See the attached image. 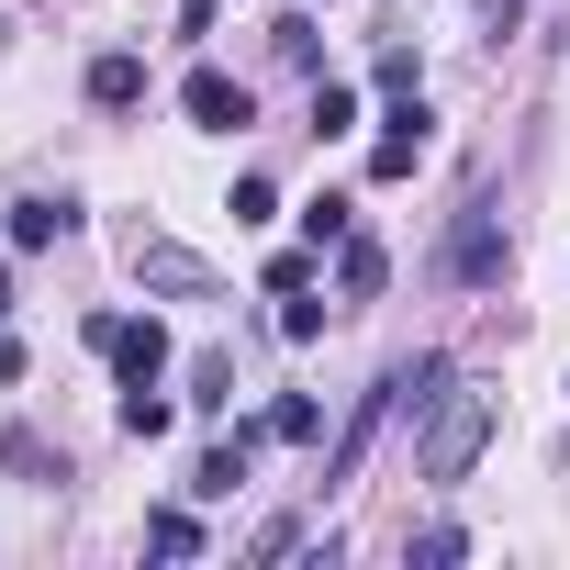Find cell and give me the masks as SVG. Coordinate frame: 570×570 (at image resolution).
<instances>
[{"label":"cell","mask_w":570,"mask_h":570,"mask_svg":"<svg viewBox=\"0 0 570 570\" xmlns=\"http://www.w3.org/2000/svg\"><path fill=\"white\" fill-rule=\"evenodd\" d=\"M492 414H503L492 392H459V381H448V392H436V425H425V448H414V470H425V481H470L481 448H492Z\"/></svg>","instance_id":"6da1fadb"},{"label":"cell","mask_w":570,"mask_h":570,"mask_svg":"<svg viewBox=\"0 0 570 570\" xmlns=\"http://www.w3.org/2000/svg\"><path fill=\"white\" fill-rule=\"evenodd\" d=\"M79 336L124 370V392H157V381H168V325H157V314H90Z\"/></svg>","instance_id":"7a4b0ae2"},{"label":"cell","mask_w":570,"mask_h":570,"mask_svg":"<svg viewBox=\"0 0 570 570\" xmlns=\"http://www.w3.org/2000/svg\"><path fill=\"white\" fill-rule=\"evenodd\" d=\"M503 268H514V246H503V213H492V202H470V213L448 224V279H459V292H492Z\"/></svg>","instance_id":"3957f363"},{"label":"cell","mask_w":570,"mask_h":570,"mask_svg":"<svg viewBox=\"0 0 570 570\" xmlns=\"http://www.w3.org/2000/svg\"><path fill=\"white\" fill-rule=\"evenodd\" d=\"M124 257H135L146 292H168V303H202V292H213V257H190L179 235H146V224H135V246H124Z\"/></svg>","instance_id":"277c9868"},{"label":"cell","mask_w":570,"mask_h":570,"mask_svg":"<svg viewBox=\"0 0 570 570\" xmlns=\"http://www.w3.org/2000/svg\"><path fill=\"white\" fill-rule=\"evenodd\" d=\"M179 112H190L202 135H235V124H257V90H246L235 68H190V79H179Z\"/></svg>","instance_id":"5b68a950"},{"label":"cell","mask_w":570,"mask_h":570,"mask_svg":"<svg viewBox=\"0 0 570 570\" xmlns=\"http://www.w3.org/2000/svg\"><path fill=\"white\" fill-rule=\"evenodd\" d=\"M436 146V112H425V90H403L392 112H381V146H370V179H414V157Z\"/></svg>","instance_id":"8992f818"},{"label":"cell","mask_w":570,"mask_h":570,"mask_svg":"<svg viewBox=\"0 0 570 570\" xmlns=\"http://www.w3.org/2000/svg\"><path fill=\"white\" fill-rule=\"evenodd\" d=\"M257 448H268V425H235V436H213V448H202V470H190V492H202V503H224V492L257 470Z\"/></svg>","instance_id":"52a82bcc"},{"label":"cell","mask_w":570,"mask_h":570,"mask_svg":"<svg viewBox=\"0 0 570 570\" xmlns=\"http://www.w3.org/2000/svg\"><path fill=\"white\" fill-rule=\"evenodd\" d=\"M135 101H146V57L135 46H101L90 57V112H135Z\"/></svg>","instance_id":"ba28073f"},{"label":"cell","mask_w":570,"mask_h":570,"mask_svg":"<svg viewBox=\"0 0 570 570\" xmlns=\"http://www.w3.org/2000/svg\"><path fill=\"white\" fill-rule=\"evenodd\" d=\"M381 279H392L381 235H347V246H336V303H347V314H358V303H381Z\"/></svg>","instance_id":"9c48e42d"},{"label":"cell","mask_w":570,"mask_h":570,"mask_svg":"<svg viewBox=\"0 0 570 570\" xmlns=\"http://www.w3.org/2000/svg\"><path fill=\"white\" fill-rule=\"evenodd\" d=\"M57 235H79V202H68V190H57V202H46V190L12 202V246H57Z\"/></svg>","instance_id":"30bf717a"},{"label":"cell","mask_w":570,"mask_h":570,"mask_svg":"<svg viewBox=\"0 0 570 570\" xmlns=\"http://www.w3.org/2000/svg\"><path fill=\"white\" fill-rule=\"evenodd\" d=\"M257 425H268L279 448H314V436H325V403H314V392H279V403H268Z\"/></svg>","instance_id":"8fae6325"},{"label":"cell","mask_w":570,"mask_h":570,"mask_svg":"<svg viewBox=\"0 0 570 570\" xmlns=\"http://www.w3.org/2000/svg\"><path fill=\"white\" fill-rule=\"evenodd\" d=\"M303 235H314V257L347 246V235H358V202H347V190H314V202H303Z\"/></svg>","instance_id":"7c38bea8"},{"label":"cell","mask_w":570,"mask_h":570,"mask_svg":"<svg viewBox=\"0 0 570 570\" xmlns=\"http://www.w3.org/2000/svg\"><path fill=\"white\" fill-rule=\"evenodd\" d=\"M146 548H157V559H202V514H190V503H157V514H146Z\"/></svg>","instance_id":"4fadbf2b"},{"label":"cell","mask_w":570,"mask_h":570,"mask_svg":"<svg viewBox=\"0 0 570 570\" xmlns=\"http://www.w3.org/2000/svg\"><path fill=\"white\" fill-rule=\"evenodd\" d=\"M190 403H202V414H224V403H235V358H224V347H202V358H190Z\"/></svg>","instance_id":"5bb4252c"},{"label":"cell","mask_w":570,"mask_h":570,"mask_svg":"<svg viewBox=\"0 0 570 570\" xmlns=\"http://www.w3.org/2000/svg\"><path fill=\"white\" fill-rule=\"evenodd\" d=\"M347 124H358V90L325 79V90H314V135H347Z\"/></svg>","instance_id":"9a60e30c"},{"label":"cell","mask_w":570,"mask_h":570,"mask_svg":"<svg viewBox=\"0 0 570 570\" xmlns=\"http://www.w3.org/2000/svg\"><path fill=\"white\" fill-rule=\"evenodd\" d=\"M224 213H235V224H268V213H279V190H268V179H257V168H246V179H235V190H224Z\"/></svg>","instance_id":"2e32d148"},{"label":"cell","mask_w":570,"mask_h":570,"mask_svg":"<svg viewBox=\"0 0 570 570\" xmlns=\"http://www.w3.org/2000/svg\"><path fill=\"white\" fill-rule=\"evenodd\" d=\"M403 559H425V570H448V559H470V537H459V525H425V537H403Z\"/></svg>","instance_id":"e0dca14e"},{"label":"cell","mask_w":570,"mask_h":570,"mask_svg":"<svg viewBox=\"0 0 570 570\" xmlns=\"http://www.w3.org/2000/svg\"><path fill=\"white\" fill-rule=\"evenodd\" d=\"M279 336H292V347H314V336H325V303H303V292H279Z\"/></svg>","instance_id":"ac0fdd59"},{"label":"cell","mask_w":570,"mask_h":570,"mask_svg":"<svg viewBox=\"0 0 570 570\" xmlns=\"http://www.w3.org/2000/svg\"><path fill=\"white\" fill-rule=\"evenodd\" d=\"M370 79H381L392 101H403V90H425V68H414V46H381V68H370Z\"/></svg>","instance_id":"d6986e66"},{"label":"cell","mask_w":570,"mask_h":570,"mask_svg":"<svg viewBox=\"0 0 570 570\" xmlns=\"http://www.w3.org/2000/svg\"><path fill=\"white\" fill-rule=\"evenodd\" d=\"M124 436H168V403L157 392H124Z\"/></svg>","instance_id":"ffe728a7"},{"label":"cell","mask_w":570,"mask_h":570,"mask_svg":"<svg viewBox=\"0 0 570 570\" xmlns=\"http://www.w3.org/2000/svg\"><path fill=\"white\" fill-rule=\"evenodd\" d=\"M213 12H224V0H179V35H213Z\"/></svg>","instance_id":"44dd1931"},{"label":"cell","mask_w":570,"mask_h":570,"mask_svg":"<svg viewBox=\"0 0 570 570\" xmlns=\"http://www.w3.org/2000/svg\"><path fill=\"white\" fill-rule=\"evenodd\" d=\"M0 314H12V279H0Z\"/></svg>","instance_id":"7402d4cb"}]
</instances>
